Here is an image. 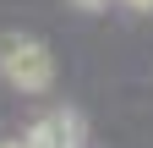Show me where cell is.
Instances as JSON below:
<instances>
[{"label":"cell","instance_id":"obj_4","mask_svg":"<svg viewBox=\"0 0 153 148\" xmlns=\"http://www.w3.org/2000/svg\"><path fill=\"white\" fill-rule=\"evenodd\" d=\"M120 6H131V11H153V0H120Z\"/></svg>","mask_w":153,"mask_h":148},{"label":"cell","instance_id":"obj_3","mask_svg":"<svg viewBox=\"0 0 153 148\" xmlns=\"http://www.w3.org/2000/svg\"><path fill=\"white\" fill-rule=\"evenodd\" d=\"M71 6H82V11H104L109 0H71Z\"/></svg>","mask_w":153,"mask_h":148},{"label":"cell","instance_id":"obj_2","mask_svg":"<svg viewBox=\"0 0 153 148\" xmlns=\"http://www.w3.org/2000/svg\"><path fill=\"white\" fill-rule=\"evenodd\" d=\"M82 121L71 115V110H49L44 121H33V132L22 137L27 148H82Z\"/></svg>","mask_w":153,"mask_h":148},{"label":"cell","instance_id":"obj_1","mask_svg":"<svg viewBox=\"0 0 153 148\" xmlns=\"http://www.w3.org/2000/svg\"><path fill=\"white\" fill-rule=\"evenodd\" d=\"M0 77L22 93H44L55 82V55L27 33H11V39H0Z\"/></svg>","mask_w":153,"mask_h":148}]
</instances>
